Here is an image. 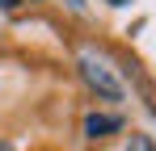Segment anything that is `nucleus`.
Returning <instances> with one entry per match:
<instances>
[{
  "label": "nucleus",
  "mask_w": 156,
  "mask_h": 151,
  "mask_svg": "<svg viewBox=\"0 0 156 151\" xmlns=\"http://www.w3.org/2000/svg\"><path fill=\"white\" fill-rule=\"evenodd\" d=\"M80 76H84V84H89L93 92H101V97H110V101L122 97V84L110 76V67H105L93 50H84V55H80Z\"/></svg>",
  "instance_id": "f257e3e1"
},
{
  "label": "nucleus",
  "mask_w": 156,
  "mask_h": 151,
  "mask_svg": "<svg viewBox=\"0 0 156 151\" xmlns=\"http://www.w3.org/2000/svg\"><path fill=\"white\" fill-rule=\"evenodd\" d=\"M114 130H122V118H118V113H89V118H84V134H89V139H105V134H114Z\"/></svg>",
  "instance_id": "f03ea898"
},
{
  "label": "nucleus",
  "mask_w": 156,
  "mask_h": 151,
  "mask_svg": "<svg viewBox=\"0 0 156 151\" xmlns=\"http://www.w3.org/2000/svg\"><path fill=\"white\" fill-rule=\"evenodd\" d=\"M127 151H156V147H152V139H144V134H135Z\"/></svg>",
  "instance_id": "7ed1b4c3"
},
{
  "label": "nucleus",
  "mask_w": 156,
  "mask_h": 151,
  "mask_svg": "<svg viewBox=\"0 0 156 151\" xmlns=\"http://www.w3.org/2000/svg\"><path fill=\"white\" fill-rule=\"evenodd\" d=\"M21 4H30V0H0V8H21Z\"/></svg>",
  "instance_id": "20e7f679"
},
{
  "label": "nucleus",
  "mask_w": 156,
  "mask_h": 151,
  "mask_svg": "<svg viewBox=\"0 0 156 151\" xmlns=\"http://www.w3.org/2000/svg\"><path fill=\"white\" fill-rule=\"evenodd\" d=\"M110 4H131V0H110Z\"/></svg>",
  "instance_id": "39448f33"
},
{
  "label": "nucleus",
  "mask_w": 156,
  "mask_h": 151,
  "mask_svg": "<svg viewBox=\"0 0 156 151\" xmlns=\"http://www.w3.org/2000/svg\"><path fill=\"white\" fill-rule=\"evenodd\" d=\"M0 151H13V147H9V143H0Z\"/></svg>",
  "instance_id": "423d86ee"
}]
</instances>
